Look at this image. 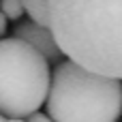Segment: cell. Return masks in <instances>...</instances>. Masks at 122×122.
Returning a JSON list of instances; mask_svg holds the SVG:
<instances>
[{
	"mask_svg": "<svg viewBox=\"0 0 122 122\" xmlns=\"http://www.w3.org/2000/svg\"><path fill=\"white\" fill-rule=\"evenodd\" d=\"M45 107L54 122H118L122 81L92 73L71 60L60 62Z\"/></svg>",
	"mask_w": 122,
	"mask_h": 122,
	"instance_id": "7a4b0ae2",
	"label": "cell"
},
{
	"mask_svg": "<svg viewBox=\"0 0 122 122\" xmlns=\"http://www.w3.org/2000/svg\"><path fill=\"white\" fill-rule=\"evenodd\" d=\"M49 60L28 43L11 36L0 43V109L2 118L28 120L47 103L51 90Z\"/></svg>",
	"mask_w": 122,
	"mask_h": 122,
	"instance_id": "3957f363",
	"label": "cell"
},
{
	"mask_svg": "<svg viewBox=\"0 0 122 122\" xmlns=\"http://www.w3.org/2000/svg\"><path fill=\"white\" fill-rule=\"evenodd\" d=\"M13 30H15V39H19V41L28 43L30 47H34L47 60L54 62V60H58L62 56V49H60V45H58V41H56V36H54V32L49 28L39 26L34 21H21Z\"/></svg>",
	"mask_w": 122,
	"mask_h": 122,
	"instance_id": "277c9868",
	"label": "cell"
},
{
	"mask_svg": "<svg viewBox=\"0 0 122 122\" xmlns=\"http://www.w3.org/2000/svg\"><path fill=\"white\" fill-rule=\"evenodd\" d=\"M28 122H54L47 114H34V116H30L28 118Z\"/></svg>",
	"mask_w": 122,
	"mask_h": 122,
	"instance_id": "52a82bcc",
	"label": "cell"
},
{
	"mask_svg": "<svg viewBox=\"0 0 122 122\" xmlns=\"http://www.w3.org/2000/svg\"><path fill=\"white\" fill-rule=\"evenodd\" d=\"M49 30L71 62L122 79V0H49Z\"/></svg>",
	"mask_w": 122,
	"mask_h": 122,
	"instance_id": "6da1fadb",
	"label": "cell"
},
{
	"mask_svg": "<svg viewBox=\"0 0 122 122\" xmlns=\"http://www.w3.org/2000/svg\"><path fill=\"white\" fill-rule=\"evenodd\" d=\"M21 2L34 24L49 28V0H21Z\"/></svg>",
	"mask_w": 122,
	"mask_h": 122,
	"instance_id": "5b68a950",
	"label": "cell"
},
{
	"mask_svg": "<svg viewBox=\"0 0 122 122\" xmlns=\"http://www.w3.org/2000/svg\"><path fill=\"white\" fill-rule=\"evenodd\" d=\"M24 11H26V9H24V2H21V0H2V15H4L6 19L17 21Z\"/></svg>",
	"mask_w": 122,
	"mask_h": 122,
	"instance_id": "8992f818",
	"label": "cell"
},
{
	"mask_svg": "<svg viewBox=\"0 0 122 122\" xmlns=\"http://www.w3.org/2000/svg\"><path fill=\"white\" fill-rule=\"evenodd\" d=\"M2 122H28V120H11V118H2Z\"/></svg>",
	"mask_w": 122,
	"mask_h": 122,
	"instance_id": "ba28073f",
	"label": "cell"
}]
</instances>
